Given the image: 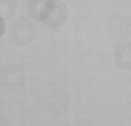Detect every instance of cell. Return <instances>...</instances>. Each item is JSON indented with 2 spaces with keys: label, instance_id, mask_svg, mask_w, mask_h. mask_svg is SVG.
<instances>
[{
  "label": "cell",
  "instance_id": "1",
  "mask_svg": "<svg viewBox=\"0 0 131 126\" xmlns=\"http://www.w3.org/2000/svg\"><path fill=\"white\" fill-rule=\"evenodd\" d=\"M66 17V7L63 4L55 0H48V4L45 8L43 16H41V22L46 23L51 27H57L63 22Z\"/></svg>",
  "mask_w": 131,
  "mask_h": 126
},
{
  "label": "cell",
  "instance_id": "3",
  "mask_svg": "<svg viewBox=\"0 0 131 126\" xmlns=\"http://www.w3.org/2000/svg\"><path fill=\"white\" fill-rule=\"evenodd\" d=\"M4 31H5V22H4V20H2V17L0 16V37L2 36Z\"/></svg>",
  "mask_w": 131,
  "mask_h": 126
},
{
  "label": "cell",
  "instance_id": "2",
  "mask_svg": "<svg viewBox=\"0 0 131 126\" xmlns=\"http://www.w3.org/2000/svg\"><path fill=\"white\" fill-rule=\"evenodd\" d=\"M12 36L16 43L25 44L32 40L36 34V29L30 23H16L12 27Z\"/></svg>",
  "mask_w": 131,
  "mask_h": 126
}]
</instances>
